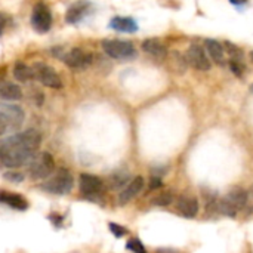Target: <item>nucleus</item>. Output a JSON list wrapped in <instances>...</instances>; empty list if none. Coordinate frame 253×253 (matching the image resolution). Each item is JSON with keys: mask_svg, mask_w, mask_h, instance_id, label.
<instances>
[{"mask_svg": "<svg viewBox=\"0 0 253 253\" xmlns=\"http://www.w3.org/2000/svg\"><path fill=\"white\" fill-rule=\"evenodd\" d=\"M176 211L184 218H196V215L199 213V203L190 196H181L176 203Z\"/></svg>", "mask_w": 253, "mask_h": 253, "instance_id": "14", "label": "nucleus"}, {"mask_svg": "<svg viewBox=\"0 0 253 253\" xmlns=\"http://www.w3.org/2000/svg\"><path fill=\"white\" fill-rule=\"evenodd\" d=\"M80 193L87 199H98L104 193V182L101 178L89 173H82L79 181Z\"/></svg>", "mask_w": 253, "mask_h": 253, "instance_id": "10", "label": "nucleus"}, {"mask_svg": "<svg viewBox=\"0 0 253 253\" xmlns=\"http://www.w3.org/2000/svg\"><path fill=\"white\" fill-rule=\"evenodd\" d=\"M33 70H34V77H37V80L42 84H44V86H47L50 89H61L64 86L59 74L50 65H47V64H37Z\"/></svg>", "mask_w": 253, "mask_h": 253, "instance_id": "9", "label": "nucleus"}, {"mask_svg": "<svg viewBox=\"0 0 253 253\" xmlns=\"http://www.w3.org/2000/svg\"><path fill=\"white\" fill-rule=\"evenodd\" d=\"M126 248L133 253H147L145 251V246L138 240V239H130L126 245Z\"/></svg>", "mask_w": 253, "mask_h": 253, "instance_id": "23", "label": "nucleus"}, {"mask_svg": "<svg viewBox=\"0 0 253 253\" xmlns=\"http://www.w3.org/2000/svg\"><path fill=\"white\" fill-rule=\"evenodd\" d=\"M59 58L64 61V64L68 68H74V70H84L93 61V56L80 47H73L67 52H62Z\"/></svg>", "mask_w": 253, "mask_h": 253, "instance_id": "7", "label": "nucleus"}, {"mask_svg": "<svg viewBox=\"0 0 253 253\" xmlns=\"http://www.w3.org/2000/svg\"><path fill=\"white\" fill-rule=\"evenodd\" d=\"M108 181H110V188L113 190H123L130 182L127 172H116L114 175L110 176Z\"/></svg>", "mask_w": 253, "mask_h": 253, "instance_id": "21", "label": "nucleus"}, {"mask_svg": "<svg viewBox=\"0 0 253 253\" xmlns=\"http://www.w3.org/2000/svg\"><path fill=\"white\" fill-rule=\"evenodd\" d=\"M172 200H173V196L170 193H162V194H159L157 197L153 199V203L157 205V206H168V205L172 203Z\"/></svg>", "mask_w": 253, "mask_h": 253, "instance_id": "22", "label": "nucleus"}, {"mask_svg": "<svg viewBox=\"0 0 253 253\" xmlns=\"http://www.w3.org/2000/svg\"><path fill=\"white\" fill-rule=\"evenodd\" d=\"M3 178L6 181H9V182H15V184H19V182L24 181V175L19 173V172H6L3 175Z\"/></svg>", "mask_w": 253, "mask_h": 253, "instance_id": "24", "label": "nucleus"}, {"mask_svg": "<svg viewBox=\"0 0 253 253\" xmlns=\"http://www.w3.org/2000/svg\"><path fill=\"white\" fill-rule=\"evenodd\" d=\"M248 202V194L242 188H234L231 193H228L221 202H219V209L222 213L228 216H234L237 211L243 209Z\"/></svg>", "mask_w": 253, "mask_h": 253, "instance_id": "6", "label": "nucleus"}, {"mask_svg": "<svg viewBox=\"0 0 253 253\" xmlns=\"http://www.w3.org/2000/svg\"><path fill=\"white\" fill-rule=\"evenodd\" d=\"M6 76V65H0V82H3Z\"/></svg>", "mask_w": 253, "mask_h": 253, "instance_id": "29", "label": "nucleus"}, {"mask_svg": "<svg viewBox=\"0 0 253 253\" xmlns=\"http://www.w3.org/2000/svg\"><path fill=\"white\" fill-rule=\"evenodd\" d=\"M22 98V90L18 84L10 82H0V99L3 101H19Z\"/></svg>", "mask_w": 253, "mask_h": 253, "instance_id": "17", "label": "nucleus"}, {"mask_svg": "<svg viewBox=\"0 0 253 253\" xmlns=\"http://www.w3.org/2000/svg\"><path fill=\"white\" fill-rule=\"evenodd\" d=\"M74 185V179L70 170L67 169H59L53 176H49L42 185L40 188L49 194H55V196H67L68 193H71Z\"/></svg>", "mask_w": 253, "mask_h": 253, "instance_id": "2", "label": "nucleus"}, {"mask_svg": "<svg viewBox=\"0 0 253 253\" xmlns=\"http://www.w3.org/2000/svg\"><path fill=\"white\" fill-rule=\"evenodd\" d=\"M251 58H252V61H253V50L251 52Z\"/></svg>", "mask_w": 253, "mask_h": 253, "instance_id": "30", "label": "nucleus"}, {"mask_svg": "<svg viewBox=\"0 0 253 253\" xmlns=\"http://www.w3.org/2000/svg\"><path fill=\"white\" fill-rule=\"evenodd\" d=\"M92 7H93V4L90 1H76V3H73L65 12L67 24L77 25L79 22H82L92 12Z\"/></svg>", "mask_w": 253, "mask_h": 253, "instance_id": "11", "label": "nucleus"}, {"mask_svg": "<svg viewBox=\"0 0 253 253\" xmlns=\"http://www.w3.org/2000/svg\"><path fill=\"white\" fill-rule=\"evenodd\" d=\"M230 68H231V71L236 74V76H242V71H243V65L239 62V61H231L230 62Z\"/></svg>", "mask_w": 253, "mask_h": 253, "instance_id": "26", "label": "nucleus"}, {"mask_svg": "<svg viewBox=\"0 0 253 253\" xmlns=\"http://www.w3.org/2000/svg\"><path fill=\"white\" fill-rule=\"evenodd\" d=\"M142 50L150 53L151 56L160 58V59H163L168 55L166 46L160 40H157V39H147V40H144L142 42Z\"/></svg>", "mask_w": 253, "mask_h": 253, "instance_id": "18", "label": "nucleus"}, {"mask_svg": "<svg viewBox=\"0 0 253 253\" xmlns=\"http://www.w3.org/2000/svg\"><path fill=\"white\" fill-rule=\"evenodd\" d=\"M55 170V160L50 153H37L28 163L31 179H47Z\"/></svg>", "mask_w": 253, "mask_h": 253, "instance_id": "4", "label": "nucleus"}, {"mask_svg": "<svg viewBox=\"0 0 253 253\" xmlns=\"http://www.w3.org/2000/svg\"><path fill=\"white\" fill-rule=\"evenodd\" d=\"M31 25L40 34H44V33H47L50 30V27H52V12L44 3H37L33 7Z\"/></svg>", "mask_w": 253, "mask_h": 253, "instance_id": "8", "label": "nucleus"}, {"mask_svg": "<svg viewBox=\"0 0 253 253\" xmlns=\"http://www.w3.org/2000/svg\"><path fill=\"white\" fill-rule=\"evenodd\" d=\"M25 113L21 107L12 104H0V136L9 130H16L24 123Z\"/></svg>", "mask_w": 253, "mask_h": 253, "instance_id": "3", "label": "nucleus"}, {"mask_svg": "<svg viewBox=\"0 0 253 253\" xmlns=\"http://www.w3.org/2000/svg\"><path fill=\"white\" fill-rule=\"evenodd\" d=\"M144 188V178L142 176H135L119 194V202L120 205H126L129 203L133 197H136Z\"/></svg>", "mask_w": 253, "mask_h": 253, "instance_id": "13", "label": "nucleus"}, {"mask_svg": "<svg viewBox=\"0 0 253 253\" xmlns=\"http://www.w3.org/2000/svg\"><path fill=\"white\" fill-rule=\"evenodd\" d=\"M42 136L34 129H27L0 141V163L9 169H16L30 163L40 148Z\"/></svg>", "mask_w": 253, "mask_h": 253, "instance_id": "1", "label": "nucleus"}, {"mask_svg": "<svg viewBox=\"0 0 253 253\" xmlns=\"http://www.w3.org/2000/svg\"><path fill=\"white\" fill-rule=\"evenodd\" d=\"M160 187H163L162 179H160L159 176H153V178H151V182H150V188H151V190H157V188H160Z\"/></svg>", "mask_w": 253, "mask_h": 253, "instance_id": "27", "label": "nucleus"}, {"mask_svg": "<svg viewBox=\"0 0 253 253\" xmlns=\"http://www.w3.org/2000/svg\"><path fill=\"white\" fill-rule=\"evenodd\" d=\"M13 76L18 82H28L34 79V70L24 62H16L13 67Z\"/></svg>", "mask_w": 253, "mask_h": 253, "instance_id": "20", "label": "nucleus"}, {"mask_svg": "<svg viewBox=\"0 0 253 253\" xmlns=\"http://www.w3.org/2000/svg\"><path fill=\"white\" fill-rule=\"evenodd\" d=\"M110 231H111L117 239H120V237H123V236L127 234V230H126L125 227H122V225H119V224H114V222H110Z\"/></svg>", "mask_w": 253, "mask_h": 253, "instance_id": "25", "label": "nucleus"}, {"mask_svg": "<svg viewBox=\"0 0 253 253\" xmlns=\"http://www.w3.org/2000/svg\"><path fill=\"white\" fill-rule=\"evenodd\" d=\"M102 49L110 58L119 59V61H130L136 56V50L133 44L127 40L105 39L102 40Z\"/></svg>", "mask_w": 253, "mask_h": 253, "instance_id": "5", "label": "nucleus"}, {"mask_svg": "<svg viewBox=\"0 0 253 253\" xmlns=\"http://www.w3.org/2000/svg\"><path fill=\"white\" fill-rule=\"evenodd\" d=\"M110 27L120 33H136L138 31L136 21L129 16H114L110 21Z\"/></svg>", "mask_w": 253, "mask_h": 253, "instance_id": "16", "label": "nucleus"}, {"mask_svg": "<svg viewBox=\"0 0 253 253\" xmlns=\"http://www.w3.org/2000/svg\"><path fill=\"white\" fill-rule=\"evenodd\" d=\"M205 46H206V49H208V53H209L211 59H213V61L218 62V64L224 62L225 49H224V46H222L219 42L212 40V39H208V40L205 42Z\"/></svg>", "mask_w": 253, "mask_h": 253, "instance_id": "19", "label": "nucleus"}, {"mask_svg": "<svg viewBox=\"0 0 253 253\" xmlns=\"http://www.w3.org/2000/svg\"><path fill=\"white\" fill-rule=\"evenodd\" d=\"M6 24H7V18H6V15L0 13V36L3 34V31H4V27H6Z\"/></svg>", "mask_w": 253, "mask_h": 253, "instance_id": "28", "label": "nucleus"}, {"mask_svg": "<svg viewBox=\"0 0 253 253\" xmlns=\"http://www.w3.org/2000/svg\"><path fill=\"white\" fill-rule=\"evenodd\" d=\"M251 92H252V93H253V84H252V86H251Z\"/></svg>", "mask_w": 253, "mask_h": 253, "instance_id": "31", "label": "nucleus"}, {"mask_svg": "<svg viewBox=\"0 0 253 253\" xmlns=\"http://www.w3.org/2000/svg\"><path fill=\"white\" fill-rule=\"evenodd\" d=\"M0 203L15 209V211H27L28 209V202L22 196H19L16 193H9L4 190H0Z\"/></svg>", "mask_w": 253, "mask_h": 253, "instance_id": "15", "label": "nucleus"}, {"mask_svg": "<svg viewBox=\"0 0 253 253\" xmlns=\"http://www.w3.org/2000/svg\"><path fill=\"white\" fill-rule=\"evenodd\" d=\"M187 59H188V62H190L194 68H197V70H200V71H209L211 67H212V64H211L208 55L205 53L203 47L199 46V44H191V46H190V49H188V52H187Z\"/></svg>", "mask_w": 253, "mask_h": 253, "instance_id": "12", "label": "nucleus"}]
</instances>
